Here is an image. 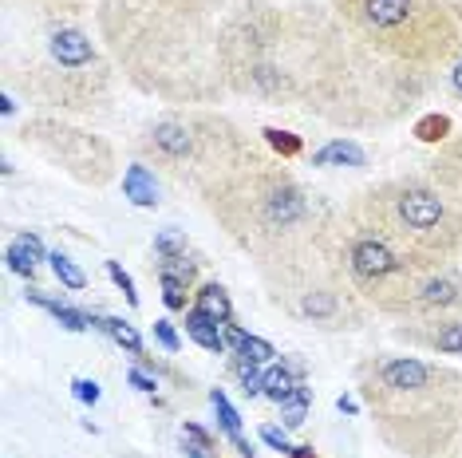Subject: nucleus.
Listing matches in <instances>:
<instances>
[{
  "label": "nucleus",
  "mask_w": 462,
  "mask_h": 458,
  "mask_svg": "<svg viewBox=\"0 0 462 458\" xmlns=\"http://www.w3.org/2000/svg\"><path fill=\"white\" fill-rule=\"evenodd\" d=\"M222 71L229 96L312 114L336 131H383L430 91V76L375 56L312 0L234 5L222 28Z\"/></svg>",
  "instance_id": "1"
},
{
  "label": "nucleus",
  "mask_w": 462,
  "mask_h": 458,
  "mask_svg": "<svg viewBox=\"0 0 462 458\" xmlns=\"http://www.w3.org/2000/svg\"><path fill=\"white\" fill-rule=\"evenodd\" d=\"M96 36L115 71L166 107H217L226 0H96Z\"/></svg>",
  "instance_id": "2"
},
{
  "label": "nucleus",
  "mask_w": 462,
  "mask_h": 458,
  "mask_svg": "<svg viewBox=\"0 0 462 458\" xmlns=\"http://www.w3.org/2000/svg\"><path fill=\"white\" fill-rule=\"evenodd\" d=\"M83 16L88 13L8 5L0 36V79L8 96L32 103L36 114L64 119H91L107 111L119 71L99 36L88 32Z\"/></svg>",
  "instance_id": "3"
},
{
  "label": "nucleus",
  "mask_w": 462,
  "mask_h": 458,
  "mask_svg": "<svg viewBox=\"0 0 462 458\" xmlns=\"http://www.w3.org/2000/svg\"><path fill=\"white\" fill-rule=\"evenodd\" d=\"M198 202L217 222L226 242L257 265V273L320 242L336 214V206L312 194L292 174L289 159H277L273 151H261L254 162L209 186L198 194Z\"/></svg>",
  "instance_id": "4"
},
{
  "label": "nucleus",
  "mask_w": 462,
  "mask_h": 458,
  "mask_svg": "<svg viewBox=\"0 0 462 458\" xmlns=\"http://www.w3.org/2000/svg\"><path fill=\"white\" fill-rule=\"evenodd\" d=\"M356 395L399 458H462V368L375 352L356 363Z\"/></svg>",
  "instance_id": "5"
},
{
  "label": "nucleus",
  "mask_w": 462,
  "mask_h": 458,
  "mask_svg": "<svg viewBox=\"0 0 462 458\" xmlns=\"http://www.w3.org/2000/svg\"><path fill=\"white\" fill-rule=\"evenodd\" d=\"M340 214L415 273L447 269L462 257V214L423 174H399L364 186L340 206Z\"/></svg>",
  "instance_id": "6"
},
{
  "label": "nucleus",
  "mask_w": 462,
  "mask_h": 458,
  "mask_svg": "<svg viewBox=\"0 0 462 458\" xmlns=\"http://www.w3.org/2000/svg\"><path fill=\"white\" fill-rule=\"evenodd\" d=\"M134 151L154 174H166L190 194H206L265 147L217 107H171L134 134Z\"/></svg>",
  "instance_id": "7"
},
{
  "label": "nucleus",
  "mask_w": 462,
  "mask_h": 458,
  "mask_svg": "<svg viewBox=\"0 0 462 458\" xmlns=\"http://www.w3.org/2000/svg\"><path fill=\"white\" fill-rule=\"evenodd\" d=\"M328 8L364 48L430 79L462 44V24L443 0H328Z\"/></svg>",
  "instance_id": "8"
},
{
  "label": "nucleus",
  "mask_w": 462,
  "mask_h": 458,
  "mask_svg": "<svg viewBox=\"0 0 462 458\" xmlns=\"http://www.w3.org/2000/svg\"><path fill=\"white\" fill-rule=\"evenodd\" d=\"M261 285L281 316L317 332H356L375 316L344 273L328 234L300 253L285 257L281 265L261 269Z\"/></svg>",
  "instance_id": "9"
},
{
  "label": "nucleus",
  "mask_w": 462,
  "mask_h": 458,
  "mask_svg": "<svg viewBox=\"0 0 462 458\" xmlns=\"http://www.w3.org/2000/svg\"><path fill=\"white\" fill-rule=\"evenodd\" d=\"M16 139L32 147L40 159H48L56 170H64L71 182L88 186V190H107L119 179V151L111 147L103 134L83 127L79 119L64 114H28L20 123Z\"/></svg>",
  "instance_id": "10"
},
{
  "label": "nucleus",
  "mask_w": 462,
  "mask_h": 458,
  "mask_svg": "<svg viewBox=\"0 0 462 458\" xmlns=\"http://www.w3.org/2000/svg\"><path fill=\"white\" fill-rule=\"evenodd\" d=\"M423 179H430L443 190L450 202H455V210L462 214V134H450L443 139L435 151L423 159Z\"/></svg>",
  "instance_id": "11"
},
{
  "label": "nucleus",
  "mask_w": 462,
  "mask_h": 458,
  "mask_svg": "<svg viewBox=\"0 0 462 458\" xmlns=\"http://www.w3.org/2000/svg\"><path fill=\"white\" fill-rule=\"evenodd\" d=\"M186 336H190L198 348H206V352H214V356H222V352L229 348L226 344V325L222 320H214V316H206L202 308H194L186 312Z\"/></svg>",
  "instance_id": "12"
},
{
  "label": "nucleus",
  "mask_w": 462,
  "mask_h": 458,
  "mask_svg": "<svg viewBox=\"0 0 462 458\" xmlns=\"http://www.w3.org/2000/svg\"><path fill=\"white\" fill-rule=\"evenodd\" d=\"M194 308H202L206 316H214V320H222V325H234V305H229V293L222 285H202L194 293Z\"/></svg>",
  "instance_id": "13"
},
{
  "label": "nucleus",
  "mask_w": 462,
  "mask_h": 458,
  "mask_svg": "<svg viewBox=\"0 0 462 458\" xmlns=\"http://www.w3.org/2000/svg\"><path fill=\"white\" fill-rule=\"evenodd\" d=\"M300 388H304L300 376H297L292 368H285V363H281V368H269L265 380H261V391H265L273 403H285L289 395H297Z\"/></svg>",
  "instance_id": "14"
},
{
  "label": "nucleus",
  "mask_w": 462,
  "mask_h": 458,
  "mask_svg": "<svg viewBox=\"0 0 462 458\" xmlns=\"http://www.w3.org/2000/svg\"><path fill=\"white\" fill-rule=\"evenodd\" d=\"M36 257H40L36 237H16L13 249H8V261H13V269H16V273H28V277H32V269H36Z\"/></svg>",
  "instance_id": "15"
},
{
  "label": "nucleus",
  "mask_w": 462,
  "mask_h": 458,
  "mask_svg": "<svg viewBox=\"0 0 462 458\" xmlns=\"http://www.w3.org/2000/svg\"><path fill=\"white\" fill-rule=\"evenodd\" d=\"M159 285H162V300H166V308H174V312H190L186 305H190V285L186 280H178L171 273H159Z\"/></svg>",
  "instance_id": "16"
},
{
  "label": "nucleus",
  "mask_w": 462,
  "mask_h": 458,
  "mask_svg": "<svg viewBox=\"0 0 462 458\" xmlns=\"http://www.w3.org/2000/svg\"><path fill=\"white\" fill-rule=\"evenodd\" d=\"M48 261H51V269H56V277L64 280L68 289H83V285H88V277H83V269H79L76 261H71L68 253H51Z\"/></svg>",
  "instance_id": "17"
},
{
  "label": "nucleus",
  "mask_w": 462,
  "mask_h": 458,
  "mask_svg": "<svg viewBox=\"0 0 462 458\" xmlns=\"http://www.w3.org/2000/svg\"><path fill=\"white\" fill-rule=\"evenodd\" d=\"M415 134L423 142H435V147H439L443 139H450V119H447V114H427V119L415 127Z\"/></svg>",
  "instance_id": "18"
},
{
  "label": "nucleus",
  "mask_w": 462,
  "mask_h": 458,
  "mask_svg": "<svg viewBox=\"0 0 462 458\" xmlns=\"http://www.w3.org/2000/svg\"><path fill=\"white\" fill-rule=\"evenodd\" d=\"M8 5L44 8V13H91V0H8Z\"/></svg>",
  "instance_id": "19"
},
{
  "label": "nucleus",
  "mask_w": 462,
  "mask_h": 458,
  "mask_svg": "<svg viewBox=\"0 0 462 458\" xmlns=\"http://www.w3.org/2000/svg\"><path fill=\"white\" fill-rule=\"evenodd\" d=\"M261 134H265V147L273 151V154H277V159H297V154H300V139H292V134H285V131H261Z\"/></svg>",
  "instance_id": "20"
},
{
  "label": "nucleus",
  "mask_w": 462,
  "mask_h": 458,
  "mask_svg": "<svg viewBox=\"0 0 462 458\" xmlns=\"http://www.w3.org/2000/svg\"><path fill=\"white\" fill-rule=\"evenodd\" d=\"M103 328H107L111 336L119 340V344H123V348H127V352H131V356H139V360H143V340L134 336V328L127 325V320H103Z\"/></svg>",
  "instance_id": "21"
},
{
  "label": "nucleus",
  "mask_w": 462,
  "mask_h": 458,
  "mask_svg": "<svg viewBox=\"0 0 462 458\" xmlns=\"http://www.w3.org/2000/svg\"><path fill=\"white\" fill-rule=\"evenodd\" d=\"M28 300H36V305H44V308L51 312V316H60L68 328H83V316H79V312H71L68 305H60V300H48L44 293H40V289H32V293H28Z\"/></svg>",
  "instance_id": "22"
},
{
  "label": "nucleus",
  "mask_w": 462,
  "mask_h": 458,
  "mask_svg": "<svg viewBox=\"0 0 462 458\" xmlns=\"http://www.w3.org/2000/svg\"><path fill=\"white\" fill-rule=\"evenodd\" d=\"M309 388H300L297 395H289V399L285 403H281V411H285V423L289 426H300L304 423V415H309Z\"/></svg>",
  "instance_id": "23"
},
{
  "label": "nucleus",
  "mask_w": 462,
  "mask_h": 458,
  "mask_svg": "<svg viewBox=\"0 0 462 458\" xmlns=\"http://www.w3.org/2000/svg\"><path fill=\"white\" fill-rule=\"evenodd\" d=\"M146 170H151V166H131V174H127V190L134 194V202H143V206H151L154 202V190H146Z\"/></svg>",
  "instance_id": "24"
},
{
  "label": "nucleus",
  "mask_w": 462,
  "mask_h": 458,
  "mask_svg": "<svg viewBox=\"0 0 462 458\" xmlns=\"http://www.w3.org/2000/svg\"><path fill=\"white\" fill-rule=\"evenodd\" d=\"M209 399H214L217 415H222V426H226V435H229V439H237V435H241V419H237V411H234V408H229V403H226V395H222V391H214V395H209Z\"/></svg>",
  "instance_id": "25"
},
{
  "label": "nucleus",
  "mask_w": 462,
  "mask_h": 458,
  "mask_svg": "<svg viewBox=\"0 0 462 458\" xmlns=\"http://www.w3.org/2000/svg\"><path fill=\"white\" fill-rule=\"evenodd\" d=\"M107 273H111V280H115V285H119L123 293H127V305H139V293H134V280H131L127 273H123V269L115 265V261H107Z\"/></svg>",
  "instance_id": "26"
},
{
  "label": "nucleus",
  "mask_w": 462,
  "mask_h": 458,
  "mask_svg": "<svg viewBox=\"0 0 462 458\" xmlns=\"http://www.w3.org/2000/svg\"><path fill=\"white\" fill-rule=\"evenodd\" d=\"M443 71H447L450 87H455V91H458V96H462V44H458V51H455V56H450V64H447Z\"/></svg>",
  "instance_id": "27"
},
{
  "label": "nucleus",
  "mask_w": 462,
  "mask_h": 458,
  "mask_svg": "<svg viewBox=\"0 0 462 458\" xmlns=\"http://www.w3.org/2000/svg\"><path fill=\"white\" fill-rule=\"evenodd\" d=\"M261 439H265L269 446H277V451H281V454H292V446L285 443V435H281V431H277V426H265V431H261Z\"/></svg>",
  "instance_id": "28"
},
{
  "label": "nucleus",
  "mask_w": 462,
  "mask_h": 458,
  "mask_svg": "<svg viewBox=\"0 0 462 458\" xmlns=\"http://www.w3.org/2000/svg\"><path fill=\"white\" fill-rule=\"evenodd\" d=\"M209 451H214V446H209V443L186 439V454H190V458H214V454H209Z\"/></svg>",
  "instance_id": "29"
},
{
  "label": "nucleus",
  "mask_w": 462,
  "mask_h": 458,
  "mask_svg": "<svg viewBox=\"0 0 462 458\" xmlns=\"http://www.w3.org/2000/svg\"><path fill=\"white\" fill-rule=\"evenodd\" d=\"M154 332H159V340L166 344V348H178V336H174V332H171V325H166V320H159V325H154Z\"/></svg>",
  "instance_id": "30"
},
{
  "label": "nucleus",
  "mask_w": 462,
  "mask_h": 458,
  "mask_svg": "<svg viewBox=\"0 0 462 458\" xmlns=\"http://www.w3.org/2000/svg\"><path fill=\"white\" fill-rule=\"evenodd\" d=\"M76 391H79V399H91V403L99 399V388L96 383H88V380H76Z\"/></svg>",
  "instance_id": "31"
},
{
  "label": "nucleus",
  "mask_w": 462,
  "mask_h": 458,
  "mask_svg": "<svg viewBox=\"0 0 462 458\" xmlns=\"http://www.w3.org/2000/svg\"><path fill=\"white\" fill-rule=\"evenodd\" d=\"M443 5H447L455 16H458V24H462V0H443Z\"/></svg>",
  "instance_id": "32"
}]
</instances>
